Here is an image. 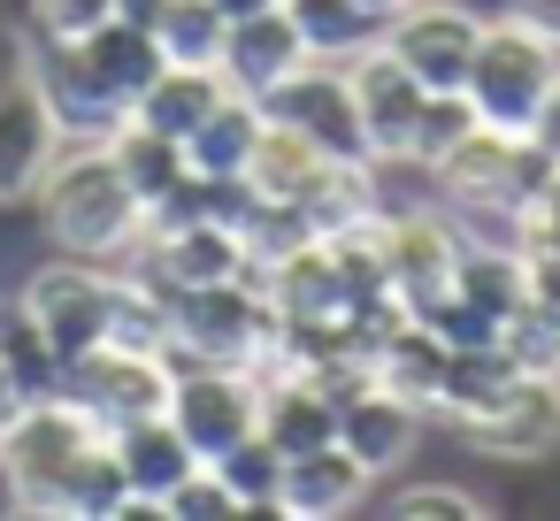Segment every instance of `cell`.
Here are the masks:
<instances>
[{"instance_id":"6da1fadb","label":"cell","mask_w":560,"mask_h":521,"mask_svg":"<svg viewBox=\"0 0 560 521\" xmlns=\"http://www.w3.org/2000/svg\"><path fill=\"white\" fill-rule=\"evenodd\" d=\"M39 223L62 253H85V261H124L147 230V208L139 192L124 185L108 139H62L55 169L39 177Z\"/></svg>"},{"instance_id":"7a4b0ae2","label":"cell","mask_w":560,"mask_h":521,"mask_svg":"<svg viewBox=\"0 0 560 521\" xmlns=\"http://www.w3.org/2000/svg\"><path fill=\"white\" fill-rule=\"evenodd\" d=\"M552 85H560V47L537 39V32L514 24V16H491L483 39H476L468 78H460L476 123H483V131H506V139H529L537 116H545V100H552Z\"/></svg>"},{"instance_id":"3957f363","label":"cell","mask_w":560,"mask_h":521,"mask_svg":"<svg viewBox=\"0 0 560 521\" xmlns=\"http://www.w3.org/2000/svg\"><path fill=\"white\" fill-rule=\"evenodd\" d=\"M277 345V307L261 276L192 284L170 299V360H215V368H261Z\"/></svg>"},{"instance_id":"277c9868","label":"cell","mask_w":560,"mask_h":521,"mask_svg":"<svg viewBox=\"0 0 560 521\" xmlns=\"http://www.w3.org/2000/svg\"><path fill=\"white\" fill-rule=\"evenodd\" d=\"M101 437H108V429H101L78 399H62V391L24 399L16 422L0 429V467H9V483H16V513H47L55 490H62V475H70Z\"/></svg>"},{"instance_id":"5b68a950","label":"cell","mask_w":560,"mask_h":521,"mask_svg":"<svg viewBox=\"0 0 560 521\" xmlns=\"http://www.w3.org/2000/svg\"><path fill=\"white\" fill-rule=\"evenodd\" d=\"M16 307L39 322V338L55 345V360H85L93 345H108L116 330V261H85V253H55L47 269H32V284L16 292Z\"/></svg>"},{"instance_id":"8992f818","label":"cell","mask_w":560,"mask_h":521,"mask_svg":"<svg viewBox=\"0 0 560 521\" xmlns=\"http://www.w3.org/2000/svg\"><path fill=\"white\" fill-rule=\"evenodd\" d=\"M430 177H438V192H445L460 215H499V223H506L529 192H545V185L560 177V162H552L537 139H506V131H483V123H476Z\"/></svg>"},{"instance_id":"52a82bcc","label":"cell","mask_w":560,"mask_h":521,"mask_svg":"<svg viewBox=\"0 0 560 521\" xmlns=\"http://www.w3.org/2000/svg\"><path fill=\"white\" fill-rule=\"evenodd\" d=\"M170 422L185 429L192 460H223L231 445H246L261 429V368H215V360H170Z\"/></svg>"},{"instance_id":"ba28073f","label":"cell","mask_w":560,"mask_h":521,"mask_svg":"<svg viewBox=\"0 0 560 521\" xmlns=\"http://www.w3.org/2000/svg\"><path fill=\"white\" fill-rule=\"evenodd\" d=\"M261 116H269V123H292L323 162H369V139H361V108H353L346 62H300L284 85L261 93Z\"/></svg>"},{"instance_id":"9c48e42d","label":"cell","mask_w":560,"mask_h":521,"mask_svg":"<svg viewBox=\"0 0 560 521\" xmlns=\"http://www.w3.org/2000/svg\"><path fill=\"white\" fill-rule=\"evenodd\" d=\"M170 353H131V345H93L85 360L62 368V399H78L101 429H124V422H147L170 406Z\"/></svg>"},{"instance_id":"30bf717a","label":"cell","mask_w":560,"mask_h":521,"mask_svg":"<svg viewBox=\"0 0 560 521\" xmlns=\"http://www.w3.org/2000/svg\"><path fill=\"white\" fill-rule=\"evenodd\" d=\"M476 39H483V16L460 9V0H415L384 24V55L415 70L422 93H460L468 62H476Z\"/></svg>"},{"instance_id":"8fae6325","label":"cell","mask_w":560,"mask_h":521,"mask_svg":"<svg viewBox=\"0 0 560 521\" xmlns=\"http://www.w3.org/2000/svg\"><path fill=\"white\" fill-rule=\"evenodd\" d=\"M346 85H353V108H361V139H369V162L376 169H415V123H422V85L407 62L384 55V39L369 55L346 62Z\"/></svg>"},{"instance_id":"7c38bea8","label":"cell","mask_w":560,"mask_h":521,"mask_svg":"<svg viewBox=\"0 0 560 521\" xmlns=\"http://www.w3.org/2000/svg\"><path fill=\"white\" fill-rule=\"evenodd\" d=\"M392 299L407 315H422L430 299L453 292V269H460V246L468 230L445 215V208H392Z\"/></svg>"},{"instance_id":"4fadbf2b","label":"cell","mask_w":560,"mask_h":521,"mask_svg":"<svg viewBox=\"0 0 560 521\" xmlns=\"http://www.w3.org/2000/svg\"><path fill=\"white\" fill-rule=\"evenodd\" d=\"M55 154H62V123H55L39 78L32 70L0 78V208L32 200L39 177L55 169Z\"/></svg>"},{"instance_id":"5bb4252c","label":"cell","mask_w":560,"mask_h":521,"mask_svg":"<svg viewBox=\"0 0 560 521\" xmlns=\"http://www.w3.org/2000/svg\"><path fill=\"white\" fill-rule=\"evenodd\" d=\"M468 445H476L483 460H506V467L552 460V452H560V376L522 368L514 391H506L483 422H468Z\"/></svg>"},{"instance_id":"9a60e30c","label":"cell","mask_w":560,"mask_h":521,"mask_svg":"<svg viewBox=\"0 0 560 521\" xmlns=\"http://www.w3.org/2000/svg\"><path fill=\"white\" fill-rule=\"evenodd\" d=\"M300 62H307V39H300V24L284 16V0H277V9H254V16H231L223 55H215L223 85L246 93V100H261L269 85H284Z\"/></svg>"},{"instance_id":"2e32d148","label":"cell","mask_w":560,"mask_h":521,"mask_svg":"<svg viewBox=\"0 0 560 521\" xmlns=\"http://www.w3.org/2000/svg\"><path fill=\"white\" fill-rule=\"evenodd\" d=\"M32 78H39V93H47V108H55V123H62V139H108L131 108L93 78V62H85V47H55V39H32Z\"/></svg>"},{"instance_id":"e0dca14e","label":"cell","mask_w":560,"mask_h":521,"mask_svg":"<svg viewBox=\"0 0 560 521\" xmlns=\"http://www.w3.org/2000/svg\"><path fill=\"white\" fill-rule=\"evenodd\" d=\"M422 406L415 399H399V391H384V383H369V391H353L346 406H338V445L384 483L392 467H407L415 460V445H422Z\"/></svg>"},{"instance_id":"ac0fdd59","label":"cell","mask_w":560,"mask_h":521,"mask_svg":"<svg viewBox=\"0 0 560 521\" xmlns=\"http://www.w3.org/2000/svg\"><path fill=\"white\" fill-rule=\"evenodd\" d=\"M376 490V475L346 452V445H315V452H300V460H284V521H338V513H353L361 498Z\"/></svg>"},{"instance_id":"d6986e66","label":"cell","mask_w":560,"mask_h":521,"mask_svg":"<svg viewBox=\"0 0 560 521\" xmlns=\"http://www.w3.org/2000/svg\"><path fill=\"white\" fill-rule=\"evenodd\" d=\"M261 292H269L277 322H346V276H338V253L323 238H307L284 261H269Z\"/></svg>"},{"instance_id":"ffe728a7","label":"cell","mask_w":560,"mask_h":521,"mask_svg":"<svg viewBox=\"0 0 560 521\" xmlns=\"http://www.w3.org/2000/svg\"><path fill=\"white\" fill-rule=\"evenodd\" d=\"M261 437L284 452V460H300V452H315V445H338V399L315 383V376H261Z\"/></svg>"},{"instance_id":"44dd1931","label":"cell","mask_w":560,"mask_h":521,"mask_svg":"<svg viewBox=\"0 0 560 521\" xmlns=\"http://www.w3.org/2000/svg\"><path fill=\"white\" fill-rule=\"evenodd\" d=\"M514 376H522V360L506 353V338H499V345H453L445 383H438V422H453V429L483 422V414L514 391Z\"/></svg>"},{"instance_id":"7402d4cb","label":"cell","mask_w":560,"mask_h":521,"mask_svg":"<svg viewBox=\"0 0 560 521\" xmlns=\"http://www.w3.org/2000/svg\"><path fill=\"white\" fill-rule=\"evenodd\" d=\"M85 62H93V78H101V85H108L124 108H139V93H147V85L170 70L162 39H154L139 16H124V9H116V16H108V24L85 39Z\"/></svg>"},{"instance_id":"603a6c76","label":"cell","mask_w":560,"mask_h":521,"mask_svg":"<svg viewBox=\"0 0 560 521\" xmlns=\"http://www.w3.org/2000/svg\"><path fill=\"white\" fill-rule=\"evenodd\" d=\"M108 154H116V169H124V185L139 192V208L154 215L170 192H185L192 185V162H185V139H162L154 123H139V116H124L116 131H108Z\"/></svg>"},{"instance_id":"cb8c5ba5","label":"cell","mask_w":560,"mask_h":521,"mask_svg":"<svg viewBox=\"0 0 560 521\" xmlns=\"http://www.w3.org/2000/svg\"><path fill=\"white\" fill-rule=\"evenodd\" d=\"M108 445H116V460H124V483L131 490H147V498H170L200 460H192V445H185V429L170 422V414H147V422H124V429H108Z\"/></svg>"},{"instance_id":"d4e9b609","label":"cell","mask_w":560,"mask_h":521,"mask_svg":"<svg viewBox=\"0 0 560 521\" xmlns=\"http://www.w3.org/2000/svg\"><path fill=\"white\" fill-rule=\"evenodd\" d=\"M223 93H231V85H223V70H215V62H170V70L139 93V108H131V116H139V123H154L162 139H192Z\"/></svg>"},{"instance_id":"484cf974","label":"cell","mask_w":560,"mask_h":521,"mask_svg":"<svg viewBox=\"0 0 560 521\" xmlns=\"http://www.w3.org/2000/svg\"><path fill=\"white\" fill-rule=\"evenodd\" d=\"M261 131H269L261 100H246V93H223V100L208 108V123L185 139V162H192V177H246V162H254Z\"/></svg>"},{"instance_id":"4316f807","label":"cell","mask_w":560,"mask_h":521,"mask_svg":"<svg viewBox=\"0 0 560 521\" xmlns=\"http://www.w3.org/2000/svg\"><path fill=\"white\" fill-rule=\"evenodd\" d=\"M445 360H453V345H445L430 322H415V315H407V322L376 345V383H384V391H399V399H415L422 414H438Z\"/></svg>"},{"instance_id":"83f0119b","label":"cell","mask_w":560,"mask_h":521,"mask_svg":"<svg viewBox=\"0 0 560 521\" xmlns=\"http://www.w3.org/2000/svg\"><path fill=\"white\" fill-rule=\"evenodd\" d=\"M124 16H139L170 62H215L223 55V32L231 16L215 9V0H124Z\"/></svg>"},{"instance_id":"f1b7e54d","label":"cell","mask_w":560,"mask_h":521,"mask_svg":"<svg viewBox=\"0 0 560 521\" xmlns=\"http://www.w3.org/2000/svg\"><path fill=\"white\" fill-rule=\"evenodd\" d=\"M284 16L307 39V62H353L384 39V16H369L361 0H284Z\"/></svg>"},{"instance_id":"f546056e","label":"cell","mask_w":560,"mask_h":521,"mask_svg":"<svg viewBox=\"0 0 560 521\" xmlns=\"http://www.w3.org/2000/svg\"><path fill=\"white\" fill-rule=\"evenodd\" d=\"M453 292L476 299L483 315L514 322L522 299H529V261H522V246H483V238H468V246H460V269H453Z\"/></svg>"},{"instance_id":"4dcf8cb0","label":"cell","mask_w":560,"mask_h":521,"mask_svg":"<svg viewBox=\"0 0 560 521\" xmlns=\"http://www.w3.org/2000/svg\"><path fill=\"white\" fill-rule=\"evenodd\" d=\"M124 498H131L124 460H116V445L101 437V445H93V452L62 475V490H55L47 521H116V513H124Z\"/></svg>"},{"instance_id":"1f68e13d","label":"cell","mask_w":560,"mask_h":521,"mask_svg":"<svg viewBox=\"0 0 560 521\" xmlns=\"http://www.w3.org/2000/svg\"><path fill=\"white\" fill-rule=\"evenodd\" d=\"M315 177H323V154H315L292 123H269L261 146H254V162H246V185H254L261 200H307Z\"/></svg>"},{"instance_id":"d6a6232c","label":"cell","mask_w":560,"mask_h":521,"mask_svg":"<svg viewBox=\"0 0 560 521\" xmlns=\"http://www.w3.org/2000/svg\"><path fill=\"white\" fill-rule=\"evenodd\" d=\"M223 483H231V498H238V513H284L277 498H284V452L254 429L246 445H231L223 460H208Z\"/></svg>"},{"instance_id":"836d02e7","label":"cell","mask_w":560,"mask_h":521,"mask_svg":"<svg viewBox=\"0 0 560 521\" xmlns=\"http://www.w3.org/2000/svg\"><path fill=\"white\" fill-rule=\"evenodd\" d=\"M468 131H476L468 93H430V100H422V123H415V169H438Z\"/></svg>"},{"instance_id":"e575fe53","label":"cell","mask_w":560,"mask_h":521,"mask_svg":"<svg viewBox=\"0 0 560 521\" xmlns=\"http://www.w3.org/2000/svg\"><path fill=\"white\" fill-rule=\"evenodd\" d=\"M116 9H124V0H24L32 39H55V47H85Z\"/></svg>"},{"instance_id":"d590c367","label":"cell","mask_w":560,"mask_h":521,"mask_svg":"<svg viewBox=\"0 0 560 521\" xmlns=\"http://www.w3.org/2000/svg\"><path fill=\"white\" fill-rule=\"evenodd\" d=\"M392 521H483V498H468L460 483H407L384 498Z\"/></svg>"},{"instance_id":"8d00e7d4","label":"cell","mask_w":560,"mask_h":521,"mask_svg":"<svg viewBox=\"0 0 560 521\" xmlns=\"http://www.w3.org/2000/svg\"><path fill=\"white\" fill-rule=\"evenodd\" d=\"M162 506H170V521H238V498H231V483H223L208 460H200Z\"/></svg>"},{"instance_id":"74e56055","label":"cell","mask_w":560,"mask_h":521,"mask_svg":"<svg viewBox=\"0 0 560 521\" xmlns=\"http://www.w3.org/2000/svg\"><path fill=\"white\" fill-rule=\"evenodd\" d=\"M499 16H514V24H529L537 39L560 47V0H499Z\"/></svg>"},{"instance_id":"f35d334b","label":"cell","mask_w":560,"mask_h":521,"mask_svg":"<svg viewBox=\"0 0 560 521\" xmlns=\"http://www.w3.org/2000/svg\"><path fill=\"white\" fill-rule=\"evenodd\" d=\"M24 399H32V391H24V376L9 368V353H0V429L16 422V406H24Z\"/></svg>"},{"instance_id":"ab89813d","label":"cell","mask_w":560,"mask_h":521,"mask_svg":"<svg viewBox=\"0 0 560 521\" xmlns=\"http://www.w3.org/2000/svg\"><path fill=\"white\" fill-rule=\"evenodd\" d=\"M529 139H537V146L560 162V85H552V100H545V116H537V131H529Z\"/></svg>"},{"instance_id":"60d3db41","label":"cell","mask_w":560,"mask_h":521,"mask_svg":"<svg viewBox=\"0 0 560 521\" xmlns=\"http://www.w3.org/2000/svg\"><path fill=\"white\" fill-rule=\"evenodd\" d=\"M223 16H254V9H277V0H215Z\"/></svg>"},{"instance_id":"b9f144b4","label":"cell","mask_w":560,"mask_h":521,"mask_svg":"<svg viewBox=\"0 0 560 521\" xmlns=\"http://www.w3.org/2000/svg\"><path fill=\"white\" fill-rule=\"evenodd\" d=\"M361 9H369V16H384V24H392V16H399V9H415V0H361Z\"/></svg>"}]
</instances>
